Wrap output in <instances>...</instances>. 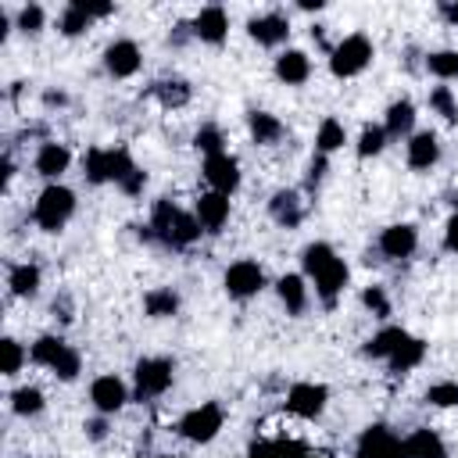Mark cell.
Wrapping results in <instances>:
<instances>
[{
	"label": "cell",
	"instance_id": "obj_1",
	"mask_svg": "<svg viewBox=\"0 0 458 458\" xmlns=\"http://www.w3.org/2000/svg\"><path fill=\"white\" fill-rule=\"evenodd\" d=\"M304 272L315 279V293L333 304L336 293L347 286V265L336 258V250L329 243H308L304 247Z\"/></svg>",
	"mask_w": 458,
	"mask_h": 458
},
{
	"label": "cell",
	"instance_id": "obj_2",
	"mask_svg": "<svg viewBox=\"0 0 458 458\" xmlns=\"http://www.w3.org/2000/svg\"><path fill=\"white\" fill-rule=\"evenodd\" d=\"M150 236H157V240H165V243H172V247H186V243H193L204 229H200V222H197V215H186L182 208H175L172 200H157L154 204V211H150Z\"/></svg>",
	"mask_w": 458,
	"mask_h": 458
},
{
	"label": "cell",
	"instance_id": "obj_3",
	"mask_svg": "<svg viewBox=\"0 0 458 458\" xmlns=\"http://www.w3.org/2000/svg\"><path fill=\"white\" fill-rule=\"evenodd\" d=\"M82 168H86V179L89 182H125L132 172H136V161H132V154L125 150V147H93L86 157H82Z\"/></svg>",
	"mask_w": 458,
	"mask_h": 458
},
{
	"label": "cell",
	"instance_id": "obj_4",
	"mask_svg": "<svg viewBox=\"0 0 458 458\" xmlns=\"http://www.w3.org/2000/svg\"><path fill=\"white\" fill-rule=\"evenodd\" d=\"M72 215H75V193H72L68 186H61V182L43 186V193H39V200H36V208H32L36 225L47 229V233H57Z\"/></svg>",
	"mask_w": 458,
	"mask_h": 458
},
{
	"label": "cell",
	"instance_id": "obj_5",
	"mask_svg": "<svg viewBox=\"0 0 458 458\" xmlns=\"http://www.w3.org/2000/svg\"><path fill=\"white\" fill-rule=\"evenodd\" d=\"M369 61H372V43H369V36L351 32V36H344V39L333 47V54H329V72H333L336 79H351V75L365 72Z\"/></svg>",
	"mask_w": 458,
	"mask_h": 458
},
{
	"label": "cell",
	"instance_id": "obj_6",
	"mask_svg": "<svg viewBox=\"0 0 458 458\" xmlns=\"http://www.w3.org/2000/svg\"><path fill=\"white\" fill-rule=\"evenodd\" d=\"M222 422H225L222 404L204 401L200 408H190V411L179 419V433H182L186 440H193V444H208V440H215V437H218Z\"/></svg>",
	"mask_w": 458,
	"mask_h": 458
},
{
	"label": "cell",
	"instance_id": "obj_7",
	"mask_svg": "<svg viewBox=\"0 0 458 458\" xmlns=\"http://www.w3.org/2000/svg\"><path fill=\"white\" fill-rule=\"evenodd\" d=\"M358 458H408V451L390 426L376 422L358 437Z\"/></svg>",
	"mask_w": 458,
	"mask_h": 458
},
{
	"label": "cell",
	"instance_id": "obj_8",
	"mask_svg": "<svg viewBox=\"0 0 458 458\" xmlns=\"http://www.w3.org/2000/svg\"><path fill=\"white\" fill-rule=\"evenodd\" d=\"M172 372H175V365L168 358H143L136 365V394L140 397H161L172 386Z\"/></svg>",
	"mask_w": 458,
	"mask_h": 458
},
{
	"label": "cell",
	"instance_id": "obj_9",
	"mask_svg": "<svg viewBox=\"0 0 458 458\" xmlns=\"http://www.w3.org/2000/svg\"><path fill=\"white\" fill-rule=\"evenodd\" d=\"M329 390L322 383H293L286 394V411L301 415V419H318L326 411Z\"/></svg>",
	"mask_w": 458,
	"mask_h": 458
},
{
	"label": "cell",
	"instance_id": "obj_10",
	"mask_svg": "<svg viewBox=\"0 0 458 458\" xmlns=\"http://www.w3.org/2000/svg\"><path fill=\"white\" fill-rule=\"evenodd\" d=\"M204 179H208V186L215 190V193H233L236 186H240V165H236V157L233 154H208L204 157Z\"/></svg>",
	"mask_w": 458,
	"mask_h": 458
},
{
	"label": "cell",
	"instance_id": "obj_11",
	"mask_svg": "<svg viewBox=\"0 0 458 458\" xmlns=\"http://www.w3.org/2000/svg\"><path fill=\"white\" fill-rule=\"evenodd\" d=\"M261 286H265V272H261L258 261H236V265L225 268V290H229V297L243 301V297H254Z\"/></svg>",
	"mask_w": 458,
	"mask_h": 458
},
{
	"label": "cell",
	"instance_id": "obj_12",
	"mask_svg": "<svg viewBox=\"0 0 458 458\" xmlns=\"http://www.w3.org/2000/svg\"><path fill=\"white\" fill-rule=\"evenodd\" d=\"M89 401H93V408L100 415H114V411L125 408L129 390H125V383L118 376H97L93 386H89Z\"/></svg>",
	"mask_w": 458,
	"mask_h": 458
},
{
	"label": "cell",
	"instance_id": "obj_13",
	"mask_svg": "<svg viewBox=\"0 0 458 458\" xmlns=\"http://www.w3.org/2000/svg\"><path fill=\"white\" fill-rule=\"evenodd\" d=\"M193 215H197V222H200L204 233H218L225 225V218H229V197L225 193H215V190L211 193H200Z\"/></svg>",
	"mask_w": 458,
	"mask_h": 458
},
{
	"label": "cell",
	"instance_id": "obj_14",
	"mask_svg": "<svg viewBox=\"0 0 458 458\" xmlns=\"http://www.w3.org/2000/svg\"><path fill=\"white\" fill-rule=\"evenodd\" d=\"M104 64H107V72H111L114 79H129V75H136V68H140V47H136L132 39H114V43L107 47V54H104Z\"/></svg>",
	"mask_w": 458,
	"mask_h": 458
},
{
	"label": "cell",
	"instance_id": "obj_15",
	"mask_svg": "<svg viewBox=\"0 0 458 458\" xmlns=\"http://www.w3.org/2000/svg\"><path fill=\"white\" fill-rule=\"evenodd\" d=\"M415 247H419V233H415V225H408V222L386 225L383 236H379V250H383L386 258H408Z\"/></svg>",
	"mask_w": 458,
	"mask_h": 458
},
{
	"label": "cell",
	"instance_id": "obj_16",
	"mask_svg": "<svg viewBox=\"0 0 458 458\" xmlns=\"http://www.w3.org/2000/svg\"><path fill=\"white\" fill-rule=\"evenodd\" d=\"M193 36L204 39V43H211V47L225 43V36H229V18H225V11H222V7H204V11L193 18Z\"/></svg>",
	"mask_w": 458,
	"mask_h": 458
},
{
	"label": "cell",
	"instance_id": "obj_17",
	"mask_svg": "<svg viewBox=\"0 0 458 458\" xmlns=\"http://www.w3.org/2000/svg\"><path fill=\"white\" fill-rule=\"evenodd\" d=\"M247 32H250V39H258L261 47H279V43L286 39V32H290V21L272 11V14L254 18V21L247 25Z\"/></svg>",
	"mask_w": 458,
	"mask_h": 458
},
{
	"label": "cell",
	"instance_id": "obj_18",
	"mask_svg": "<svg viewBox=\"0 0 458 458\" xmlns=\"http://www.w3.org/2000/svg\"><path fill=\"white\" fill-rule=\"evenodd\" d=\"M276 75H279L286 86L308 82V75H311L308 54H304V50H286V54H279V57H276Z\"/></svg>",
	"mask_w": 458,
	"mask_h": 458
},
{
	"label": "cell",
	"instance_id": "obj_19",
	"mask_svg": "<svg viewBox=\"0 0 458 458\" xmlns=\"http://www.w3.org/2000/svg\"><path fill=\"white\" fill-rule=\"evenodd\" d=\"M68 165H72V154L64 143H43L36 154V172L43 179H57L61 172H68Z\"/></svg>",
	"mask_w": 458,
	"mask_h": 458
},
{
	"label": "cell",
	"instance_id": "obj_20",
	"mask_svg": "<svg viewBox=\"0 0 458 458\" xmlns=\"http://www.w3.org/2000/svg\"><path fill=\"white\" fill-rule=\"evenodd\" d=\"M437 157H440V143H437V136L429 129L415 132L408 140V165L411 168H429V165H437Z\"/></svg>",
	"mask_w": 458,
	"mask_h": 458
},
{
	"label": "cell",
	"instance_id": "obj_21",
	"mask_svg": "<svg viewBox=\"0 0 458 458\" xmlns=\"http://www.w3.org/2000/svg\"><path fill=\"white\" fill-rule=\"evenodd\" d=\"M404 451L408 458H447V447L433 429H415L411 437H404Z\"/></svg>",
	"mask_w": 458,
	"mask_h": 458
},
{
	"label": "cell",
	"instance_id": "obj_22",
	"mask_svg": "<svg viewBox=\"0 0 458 458\" xmlns=\"http://www.w3.org/2000/svg\"><path fill=\"white\" fill-rule=\"evenodd\" d=\"M422 358H426V344H422L419 336H408V340H404V344L386 358V365H390V372H397V376H401V372H411Z\"/></svg>",
	"mask_w": 458,
	"mask_h": 458
},
{
	"label": "cell",
	"instance_id": "obj_23",
	"mask_svg": "<svg viewBox=\"0 0 458 458\" xmlns=\"http://www.w3.org/2000/svg\"><path fill=\"white\" fill-rule=\"evenodd\" d=\"M411 125H415V107H411V100H394L390 107H386V122H383V129H386V136H408L411 132Z\"/></svg>",
	"mask_w": 458,
	"mask_h": 458
},
{
	"label": "cell",
	"instance_id": "obj_24",
	"mask_svg": "<svg viewBox=\"0 0 458 458\" xmlns=\"http://www.w3.org/2000/svg\"><path fill=\"white\" fill-rule=\"evenodd\" d=\"M276 290H279V301L286 304V311L290 315H301L304 311V304H308V286H304V279L301 276H283L279 283H276Z\"/></svg>",
	"mask_w": 458,
	"mask_h": 458
},
{
	"label": "cell",
	"instance_id": "obj_25",
	"mask_svg": "<svg viewBox=\"0 0 458 458\" xmlns=\"http://www.w3.org/2000/svg\"><path fill=\"white\" fill-rule=\"evenodd\" d=\"M404 340H408V333H404L401 326H383V329L365 344V354H369V358H390Z\"/></svg>",
	"mask_w": 458,
	"mask_h": 458
},
{
	"label": "cell",
	"instance_id": "obj_26",
	"mask_svg": "<svg viewBox=\"0 0 458 458\" xmlns=\"http://www.w3.org/2000/svg\"><path fill=\"white\" fill-rule=\"evenodd\" d=\"M7 286H11L14 297H32V293L39 290V268L29 265V261L11 265V272H7Z\"/></svg>",
	"mask_w": 458,
	"mask_h": 458
},
{
	"label": "cell",
	"instance_id": "obj_27",
	"mask_svg": "<svg viewBox=\"0 0 458 458\" xmlns=\"http://www.w3.org/2000/svg\"><path fill=\"white\" fill-rule=\"evenodd\" d=\"M308 451L297 440H258L250 444L247 458H304Z\"/></svg>",
	"mask_w": 458,
	"mask_h": 458
},
{
	"label": "cell",
	"instance_id": "obj_28",
	"mask_svg": "<svg viewBox=\"0 0 458 458\" xmlns=\"http://www.w3.org/2000/svg\"><path fill=\"white\" fill-rule=\"evenodd\" d=\"M344 143H347L344 125H340L336 118H322V125H318V132H315V150H318L322 157H329V154L340 150Z\"/></svg>",
	"mask_w": 458,
	"mask_h": 458
},
{
	"label": "cell",
	"instance_id": "obj_29",
	"mask_svg": "<svg viewBox=\"0 0 458 458\" xmlns=\"http://www.w3.org/2000/svg\"><path fill=\"white\" fill-rule=\"evenodd\" d=\"M268 208H272V218L283 222V225H297L301 222V200H297L293 190H279Z\"/></svg>",
	"mask_w": 458,
	"mask_h": 458
},
{
	"label": "cell",
	"instance_id": "obj_30",
	"mask_svg": "<svg viewBox=\"0 0 458 458\" xmlns=\"http://www.w3.org/2000/svg\"><path fill=\"white\" fill-rule=\"evenodd\" d=\"M64 340L61 336H39L32 347H29V358L36 361V365H43V369H54V361L64 354Z\"/></svg>",
	"mask_w": 458,
	"mask_h": 458
},
{
	"label": "cell",
	"instance_id": "obj_31",
	"mask_svg": "<svg viewBox=\"0 0 458 458\" xmlns=\"http://www.w3.org/2000/svg\"><path fill=\"white\" fill-rule=\"evenodd\" d=\"M250 136L258 143H276L283 136V122L276 114H268V111H254L250 114Z\"/></svg>",
	"mask_w": 458,
	"mask_h": 458
},
{
	"label": "cell",
	"instance_id": "obj_32",
	"mask_svg": "<svg viewBox=\"0 0 458 458\" xmlns=\"http://www.w3.org/2000/svg\"><path fill=\"white\" fill-rule=\"evenodd\" d=\"M43 394L36 390V386H18L14 394H11V411L14 415H39L43 411Z\"/></svg>",
	"mask_w": 458,
	"mask_h": 458
},
{
	"label": "cell",
	"instance_id": "obj_33",
	"mask_svg": "<svg viewBox=\"0 0 458 458\" xmlns=\"http://www.w3.org/2000/svg\"><path fill=\"white\" fill-rule=\"evenodd\" d=\"M143 304H147V315H154V318H165V315H175V308H179V297H175L172 290H150V293L143 297Z\"/></svg>",
	"mask_w": 458,
	"mask_h": 458
},
{
	"label": "cell",
	"instance_id": "obj_34",
	"mask_svg": "<svg viewBox=\"0 0 458 458\" xmlns=\"http://www.w3.org/2000/svg\"><path fill=\"white\" fill-rule=\"evenodd\" d=\"M386 129L383 125H365L361 129V136H358V157H372V154H379L383 147H386Z\"/></svg>",
	"mask_w": 458,
	"mask_h": 458
},
{
	"label": "cell",
	"instance_id": "obj_35",
	"mask_svg": "<svg viewBox=\"0 0 458 458\" xmlns=\"http://www.w3.org/2000/svg\"><path fill=\"white\" fill-rule=\"evenodd\" d=\"M21 361H25L21 344H18L14 336H4V340H0V372H4V376H14V372L21 369Z\"/></svg>",
	"mask_w": 458,
	"mask_h": 458
},
{
	"label": "cell",
	"instance_id": "obj_36",
	"mask_svg": "<svg viewBox=\"0 0 458 458\" xmlns=\"http://www.w3.org/2000/svg\"><path fill=\"white\" fill-rule=\"evenodd\" d=\"M426 64L437 79H458V50H437L426 57Z\"/></svg>",
	"mask_w": 458,
	"mask_h": 458
},
{
	"label": "cell",
	"instance_id": "obj_37",
	"mask_svg": "<svg viewBox=\"0 0 458 458\" xmlns=\"http://www.w3.org/2000/svg\"><path fill=\"white\" fill-rule=\"evenodd\" d=\"M154 93H157V100L165 104V107H182L186 100H190V86L186 82H157L154 86Z\"/></svg>",
	"mask_w": 458,
	"mask_h": 458
},
{
	"label": "cell",
	"instance_id": "obj_38",
	"mask_svg": "<svg viewBox=\"0 0 458 458\" xmlns=\"http://www.w3.org/2000/svg\"><path fill=\"white\" fill-rule=\"evenodd\" d=\"M429 107H433L437 114H444L447 122H458V100H454V93H451L447 86H437V89L429 93Z\"/></svg>",
	"mask_w": 458,
	"mask_h": 458
},
{
	"label": "cell",
	"instance_id": "obj_39",
	"mask_svg": "<svg viewBox=\"0 0 458 458\" xmlns=\"http://www.w3.org/2000/svg\"><path fill=\"white\" fill-rule=\"evenodd\" d=\"M89 29V18H86V11L72 0L68 7H64V14H61V32L64 36H79V32H86Z\"/></svg>",
	"mask_w": 458,
	"mask_h": 458
},
{
	"label": "cell",
	"instance_id": "obj_40",
	"mask_svg": "<svg viewBox=\"0 0 458 458\" xmlns=\"http://www.w3.org/2000/svg\"><path fill=\"white\" fill-rule=\"evenodd\" d=\"M79 369H82V358H79V351H75V347H64V354L54 361V369H50V372H54L57 379L72 383V379L79 376Z\"/></svg>",
	"mask_w": 458,
	"mask_h": 458
},
{
	"label": "cell",
	"instance_id": "obj_41",
	"mask_svg": "<svg viewBox=\"0 0 458 458\" xmlns=\"http://www.w3.org/2000/svg\"><path fill=\"white\" fill-rule=\"evenodd\" d=\"M426 401L437 408H458V383H433L426 390Z\"/></svg>",
	"mask_w": 458,
	"mask_h": 458
},
{
	"label": "cell",
	"instance_id": "obj_42",
	"mask_svg": "<svg viewBox=\"0 0 458 458\" xmlns=\"http://www.w3.org/2000/svg\"><path fill=\"white\" fill-rule=\"evenodd\" d=\"M193 143L204 154H222V129L218 125H200L197 136H193Z\"/></svg>",
	"mask_w": 458,
	"mask_h": 458
},
{
	"label": "cell",
	"instance_id": "obj_43",
	"mask_svg": "<svg viewBox=\"0 0 458 458\" xmlns=\"http://www.w3.org/2000/svg\"><path fill=\"white\" fill-rule=\"evenodd\" d=\"M361 304H365L372 315H379V318H386V315H390V301H386L383 286H369V290L361 293Z\"/></svg>",
	"mask_w": 458,
	"mask_h": 458
},
{
	"label": "cell",
	"instance_id": "obj_44",
	"mask_svg": "<svg viewBox=\"0 0 458 458\" xmlns=\"http://www.w3.org/2000/svg\"><path fill=\"white\" fill-rule=\"evenodd\" d=\"M43 21H47V14H43L39 4H29V7H21V14H18V29H21V32H39Z\"/></svg>",
	"mask_w": 458,
	"mask_h": 458
},
{
	"label": "cell",
	"instance_id": "obj_45",
	"mask_svg": "<svg viewBox=\"0 0 458 458\" xmlns=\"http://www.w3.org/2000/svg\"><path fill=\"white\" fill-rule=\"evenodd\" d=\"M82 11H86V18L93 21V18H107L111 11H114V4H97V0H75Z\"/></svg>",
	"mask_w": 458,
	"mask_h": 458
},
{
	"label": "cell",
	"instance_id": "obj_46",
	"mask_svg": "<svg viewBox=\"0 0 458 458\" xmlns=\"http://www.w3.org/2000/svg\"><path fill=\"white\" fill-rule=\"evenodd\" d=\"M444 247L447 250H458V211L447 218V225H444Z\"/></svg>",
	"mask_w": 458,
	"mask_h": 458
},
{
	"label": "cell",
	"instance_id": "obj_47",
	"mask_svg": "<svg viewBox=\"0 0 458 458\" xmlns=\"http://www.w3.org/2000/svg\"><path fill=\"white\" fill-rule=\"evenodd\" d=\"M143 182H147V175L136 168V172H132V175L122 182V190H125V193H140V190H143Z\"/></svg>",
	"mask_w": 458,
	"mask_h": 458
},
{
	"label": "cell",
	"instance_id": "obj_48",
	"mask_svg": "<svg viewBox=\"0 0 458 458\" xmlns=\"http://www.w3.org/2000/svg\"><path fill=\"white\" fill-rule=\"evenodd\" d=\"M322 175H326V157H322V154H318V157H315V161H311V182H318V179H322Z\"/></svg>",
	"mask_w": 458,
	"mask_h": 458
},
{
	"label": "cell",
	"instance_id": "obj_49",
	"mask_svg": "<svg viewBox=\"0 0 458 458\" xmlns=\"http://www.w3.org/2000/svg\"><path fill=\"white\" fill-rule=\"evenodd\" d=\"M86 429H89V437H93V440H100V437H104V429H107V426H104V419H93V422H89V426H86Z\"/></svg>",
	"mask_w": 458,
	"mask_h": 458
},
{
	"label": "cell",
	"instance_id": "obj_50",
	"mask_svg": "<svg viewBox=\"0 0 458 458\" xmlns=\"http://www.w3.org/2000/svg\"><path fill=\"white\" fill-rule=\"evenodd\" d=\"M444 14H447V21L458 25V4H444Z\"/></svg>",
	"mask_w": 458,
	"mask_h": 458
},
{
	"label": "cell",
	"instance_id": "obj_51",
	"mask_svg": "<svg viewBox=\"0 0 458 458\" xmlns=\"http://www.w3.org/2000/svg\"><path fill=\"white\" fill-rule=\"evenodd\" d=\"M165 458H182V454H165Z\"/></svg>",
	"mask_w": 458,
	"mask_h": 458
},
{
	"label": "cell",
	"instance_id": "obj_52",
	"mask_svg": "<svg viewBox=\"0 0 458 458\" xmlns=\"http://www.w3.org/2000/svg\"><path fill=\"white\" fill-rule=\"evenodd\" d=\"M304 458H318V454H304Z\"/></svg>",
	"mask_w": 458,
	"mask_h": 458
}]
</instances>
